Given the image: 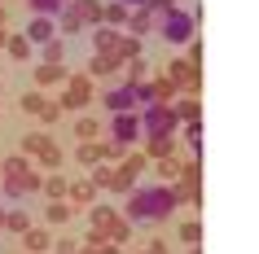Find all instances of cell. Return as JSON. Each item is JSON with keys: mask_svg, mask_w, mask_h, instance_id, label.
<instances>
[{"mask_svg": "<svg viewBox=\"0 0 259 254\" xmlns=\"http://www.w3.org/2000/svg\"><path fill=\"white\" fill-rule=\"evenodd\" d=\"M44 101H49L44 92H22V114H40Z\"/></svg>", "mask_w": 259, "mask_h": 254, "instance_id": "cell-36", "label": "cell"}, {"mask_svg": "<svg viewBox=\"0 0 259 254\" xmlns=\"http://www.w3.org/2000/svg\"><path fill=\"white\" fill-rule=\"evenodd\" d=\"M176 175H180V158L176 154H171V158H158V180H163V184H171Z\"/></svg>", "mask_w": 259, "mask_h": 254, "instance_id": "cell-32", "label": "cell"}, {"mask_svg": "<svg viewBox=\"0 0 259 254\" xmlns=\"http://www.w3.org/2000/svg\"><path fill=\"white\" fill-rule=\"evenodd\" d=\"M176 188L171 184H141V188H127V206H123V219L137 228H154L163 224V219H171L176 215Z\"/></svg>", "mask_w": 259, "mask_h": 254, "instance_id": "cell-1", "label": "cell"}, {"mask_svg": "<svg viewBox=\"0 0 259 254\" xmlns=\"http://www.w3.org/2000/svg\"><path fill=\"white\" fill-rule=\"evenodd\" d=\"M101 106H106L110 114H119V110H137V92H132V83L123 79V83H114V88H106V92H101Z\"/></svg>", "mask_w": 259, "mask_h": 254, "instance_id": "cell-8", "label": "cell"}, {"mask_svg": "<svg viewBox=\"0 0 259 254\" xmlns=\"http://www.w3.org/2000/svg\"><path fill=\"white\" fill-rule=\"evenodd\" d=\"M5 48H9V57H14V62H27L35 44H31L27 35H9V40H5Z\"/></svg>", "mask_w": 259, "mask_h": 254, "instance_id": "cell-28", "label": "cell"}, {"mask_svg": "<svg viewBox=\"0 0 259 254\" xmlns=\"http://www.w3.org/2000/svg\"><path fill=\"white\" fill-rule=\"evenodd\" d=\"M154 27H158V35H163L167 44H189V40H193V31H198V18L171 5V9H163V14L154 18Z\"/></svg>", "mask_w": 259, "mask_h": 254, "instance_id": "cell-4", "label": "cell"}, {"mask_svg": "<svg viewBox=\"0 0 259 254\" xmlns=\"http://www.w3.org/2000/svg\"><path fill=\"white\" fill-rule=\"evenodd\" d=\"M180 241H185V245H202V224H198V219L180 224Z\"/></svg>", "mask_w": 259, "mask_h": 254, "instance_id": "cell-33", "label": "cell"}, {"mask_svg": "<svg viewBox=\"0 0 259 254\" xmlns=\"http://www.w3.org/2000/svg\"><path fill=\"white\" fill-rule=\"evenodd\" d=\"M88 219H93V228H88V245H101V241L123 245V241L132 237V224H127L114 206H93V211H88Z\"/></svg>", "mask_w": 259, "mask_h": 254, "instance_id": "cell-2", "label": "cell"}, {"mask_svg": "<svg viewBox=\"0 0 259 254\" xmlns=\"http://www.w3.org/2000/svg\"><path fill=\"white\" fill-rule=\"evenodd\" d=\"M31 44H44V40H53L57 35V22L49 14H31V22H27V31H22Z\"/></svg>", "mask_w": 259, "mask_h": 254, "instance_id": "cell-9", "label": "cell"}, {"mask_svg": "<svg viewBox=\"0 0 259 254\" xmlns=\"http://www.w3.org/2000/svg\"><path fill=\"white\" fill-rule=\"evenodd\" d=\"M27 5H31V14H49V18H57L66 0H27Z\"/></svg>", "mask_w": 259, "mask_h": 254, "instance_id": "cell-34", "label": "cell"}, {"mask_svg": "<svg viewBox=\"0 0 259 254\" xmlns=\"http://www.w3.org/2000/svg\"><path fill=\"white\" fill-rule=\"evenodd\" d=\"M35 119H40V123H57V119H62V106H57V101H44V110L35 114Z\"/></svg>", "mask_w": 259, "mask_h": 254, "instance_id": "cell-39", "label": "cell"}, {"mask_svg": "<svg viewBox=\"0 0 259 254\" xmlns=\"http://www.w3.org/2000/svg\"><path fill=\"white\" fill-rule=\"evenodd\" d=\"M123 5H127V9H132V5H145V0H123Z\"/></svg>", "mask_w": 259, "mask_h": 254, "instance_id": "cell-44", "label": "cell"}, {"mask_svg": "<svg viewBox=\"0 0 259 254\" xmlns=\"http://www.w3.org/2000/svg\"><path fill=\"white\" fill-rule=\"evenodd\" d=\"M88 31H93V53H114L119 48V35H123L119 27H106L101 22V27H88Z\"/></svg>", "mask_w": 259, "mask_h": 254, "instance_id": "cell-12", "label": "cell"}, {"mask_svg": "<svg viewBox=\"0 0 259 254\" xmlns=\"http://www.w3.org/2000/svg\"><path fill=\"white\" fill-rule=\"evenodd\" d=\"M123 66H127V83L150 79V66H145V57H132V62H123Z\"/></svg>", "mask_w": 259, "mask_h": 254, "instance_id": "cell-35", "label": "cell"}, {"mask_svg": "<svg viewBox=\"0 0 259 254\" xmlns=\"http://www.w3.org/2000/svg\"><path fill=\"white\" fill-rule=\"evenodd\" d=\"M27 171H31V162L22 154H9V158L0 162V180H14V175H27Z\"/></svg>", "mask_w": 259, "mask_h": 254, "instance_id": "cell-21", "label": "cell"}, {"mask_svg": "<svg viewBox=\"0 0 259 254\" xmlns=\"http://www.w3.org/2000/svg\"><path fill=\"white\" fill-rule=\"evenodd\" d=\"M97 254H123V245H114V241H101V245H97Z\"/></svg>", "mask_w": 259, "mask_h": 254, "instance_id": "cell-43", "label": "cell"}, {"mask_svg": "<svg viewBox=\"0 0 259 254\" xmlns=\"http://www.w3.org/2000/svg\"><path fill=\"white\" fill-rule=\"evenodd\" d=\"M171 154H180L176 136H145V158H171Z\"/></svg>", "mask_w": 259, "mask_h": 254, "instance_id": "cell-13", "label": "cell"}, {"mask_svg": "<svg viewBox=\"0 0 259 254\" xmlns=\"http://www.w3.org/2000/svg\"><path fill=\"white\" fill-rule=\"evenodd\" d=\"M0 92H5V79H0Z\"/></svg>", "mask_w": 259, "mask_h": 254, "instance_id": "cell-48", "label": "cell"}, {"mask_svg": "<svg viewBox=\"0 0 259 254\" xmlns=\"http://www.w3.org/2000/svg\"><path fill=\"white\" fill-rule=\"evenodd\" d=\"M75 250H79V241H75V237H57V254H75Z\"/></svg>", "mask_w": 259, "mask_h": 254, "instance_id": "cell-40", "label": "cell"}, {"mask_svg": "<svg viewBox=\"0 0 259 254\" xmlns=\"http://www.w3.org/2000/svg\"><path fill=\"white\" fill-rule=\"evenodd\" d=\"M123 70V62L114 53H93L88 57V75H93V79H110V75H119Z\"/></svg>", "mask_w": 259, "mask_h": 254, "instance_id": "cell-10", "label": "cell"}, {"mask_svg": "<svg viewBox=\"0 0 259 254\" xmlns=\"http://www.w3.org/2000/svg\"><path fill=\"white\" fill-rule=\"evenodd\" d=\"M35 83H40V88L66 83V66H62V62H40V70H35Z\"/></svg>", "mask_w": 259, "mask_h": 254, "instance_id": "cell-15", "label": "cell"}, {"mask_svg": "<svg viewBox=\"0 0 259 254\" xmlns=\"http://www.w3.org/2000/svg\"><path fill=\"white\" fill-rule=\"evenodd\" d=\"M154 18H158V14H150L145 5H132V9H127V22H123V27H132V35H141V40H145V35L154 31Z\"/></svg>", "mask_w": 259, "mask_h": 254, "instance_id": "cell-11", "label": "cell"}, {"mask_svg": "<svg viewBox=\"0 0 259 254\" xmlns=\"http://www.w3.org/2000/svg\"><path fill=\"white\" fill-rule=\"evenodd\" d=\"M0 228H5V206H0Z\"/></svg>", "mask_w": 259, "mask_h": 254, "instance_id": "cell-46", "label": "cell"}, {"mask_svg": "<svg viewBox=\"0 0 259 254\" xmlns=\"http://www.w3.org/2000/svg\"><path fill=\"white\" fill-rule=\"evenodd\" d=\"M44 219H49L53 228H66V219H70V201H66V197L49 201V211H44Z\"/></svg>", "mask_w": 259, "mask_h": 254, "instance_id": "cell-22", "label": "cell"}, {"mask_svg": "<svg viewBox=\"0 0 259 254\" xmlns=\"http://www.w3.org/2000/svg\"><path fill=\"white\" fill-rule=\"evenodd\" d=\"M5 40H9V35H5V27H0V48H5Z\"/></svg>", "mask_w": 259, "mask_h": 254, "instance_id": "cell-45", "label": "cell"}, {"mask_svg": "<svg viewBox=\"0 0 259 254\" xmlns=\"http://www.w3.org/2000/svg\"><path fill=\"white\" fill-rule=\"evenodd\" d=\"M18 237H22V245H27L31 254H44V250H49V232H44V228H35V224H31L27 232H18Z\"/></svg>", "mask_w": 259, "mask_h": 254, "instance_id": "cell-19", "label": "cell"}, {"mask_svg": "<svg viewBox=\"0 0 259 254\" xmlns=\"http://www.w3.org/2000/svg\"><path fill=\"white\" fill-rule=\"evenodd\" d=\"M44 62H66V44H62V35H53V40H44Z\"/></svg>", "mask_w": 259, "mask_h": 254, "instance_id": "cell-31", "label": "cell"}, {"mask_svg": "<svg viewBox=\"0 0 259 254\" xmlns=\"http://www.w3.org/2000/svg\"><path fill=\"white\" fill-rule=\"evenodd\" d=\"M0 27H5V9H0Z\"/></svg>", "mask_w": 259, "mask_h": 254, "instance_id": "cell-47", "label": "cell"}, {"mask_svg": "<svg viewBox=\"0 0 259 254\" xmlns=\"http://www.w3.org/2000/svg\"><path fill=\"white\" fill-rule=\"evenodd\" d=\"M40 167H44V171H62V149H44V154H40Z\"/></svg>", "mask_w": 259, "mask_h": 254, "instance_id": "cell-38", "label": "cell"}, {"mask_svg": "<svg viewBox=\"0 0 259 254\" xmlns=\"http://www.w3.org/2000/svg\"><path fill=\"white\" fill-rule=\"evenodd\" d=\"M110 140L137 149V140H141V119H137V110H119V114L110 119Z\"/></svg>", "mask_w": 259, "mask_h": 254, "instance_id": "cell-7", "label": "cell"}, {"mask_svg": "<svg viewBox=\"0 0 259 254\" xmlns=\"http://www.w3.org/2000/svg\"><path fill=\"white\" fill-rule=\"evenodd\" d=\"M101 22H106V27H123V22H127V5H123V0L101 5Z\"/></svg>", "mask_w": 259, "mask_h": 254, "instance_id": "cell-20", "label": "cell"}, {"mask_svg": "<svg viewBox=\"0 0 259 254\" xmlns=\"http://www.w3.org/2000/svg\"><path fill=\"white\" fill-rule=\"evenodd\" d=\"M145 53V40H141V35H132V31H127V35H119V48H114V57H119V62H132V57H141Z\"/></svg>", "mask_w": 259, "mask_h": 254, "instance_id": "cell-16", "label": "cell"}, {"mask_svg": "<svg viewBox=\"0 0 259 254\" xmlns=\"http://www.w3.org/2000/svg\"><path fill=\"white\" fill-rule=\"evenodd\" d=\"M171 5H176V0H145V9H150V14H163V9H171Z\"/></svg>", "mask_w": 259, "mask_h": 254, "instance_id": "cell-42", "label": "cell"}, {"mask_svg": "<svg viewBox=\"0 0 259 254\" xmlns=\"http://www.w3.org/2000/svg\"><path fill=\"white\" fill-rule=\"evenodd\" d=\"M5 228H9V232H27V228H31V215L22 211V206H14V211H5Z\"/></svg>", "mask_w": 259, "mask_h": 254, "instance_id": "cell-29", "label": "cell"}, {"mask_svg": "<svg viewBox=\"0 0 259 254\" xmlns=\"http://www.w3.org/2000/svg\"><path fill=\"white\" fill-rule=\"evenodd\" d=\"M145 154H132V149H127V154H123L119 162H114V175H110V193H127V188L137 184L141 180V171H145Z\"/></svg>", "mask_w": 259, "mask_h": 254, "instance_id": "cell-5", "label": "cell"}, {"mask_svg": "<svg viewBox=\"0 0 259 254\" xmlns=\"http://www.w3.org/2000/svg\"><path fill=\"white\" fill-rule=\"evenodd\" d=\"M193 254H202V250H198V245H193Z\"/></svg>", "mask_w": 259, "mask_h": 254, "instance_id": "cell-49", "label": "cell"}, {"mask_svg": "<svg viewBox=\"0 0 259 254\" xmlns=\"http://www.w3.org/2000/svg\"><path fill=\"white\" fill-rule=\"evenodd\" d=\"M83 27H101V0H66Z\"/></svg>", "mask_w": 259, "mask_h": 254, "instance_id": "cell-14", "label": "cell"}, {"mask_svg": "<svg viewBox=\"0 0 259 254\" xmlns=\"http://www.w3.org/2000/svg\"><path fill=\"white\" fill-rule=\"evenodd\" d=\"M137 119H141V136H176V127H180L171 101H150V106H141Z\"/></svg>", "mask_w": 259, "mask_h": 254, "instance_id": "cell-3", "label": "cell"}, {"mask_svg": "<svg viewBox=\"0 0 259 254\" xmlns=\"http://www.w3.org/2000/svg\"><path fill=\"white\" fill-rule=\"evenodd\" d=\"M185 127V145H189V154H202V119H189L180 123Z\"/></svg>", "mask_w": 259, "mask_h": 254, "instance_id": "cell-24", "label": "cell"}, {"mask_svg": "<svg viewBox=\"0 0 259 254\" xmlns=\"http://www.w3.org/2000/svg\"><path fill=\"white\" fill-rule=\"evenodd\" d=\"M40 188L49 193V201L66 197V175H62V171H49V180H40Z\"/></svg>", "mask_w": 259, "mask_h": 254, "instance_id": "cell-25", "label": "cell"}, {"mask_svg": "<svg viewBox=\"0 0 259 254\" xmlns=\"http://www.w3.org/2000/svg\"><path fill=\"white\" fill-rule=\"evenodd\" d=\"M22 149H27V154H35V158H40L44 149H53V136H49V132H31V136H22Z\"/></svg>", "mask_w": 259, "mask_h": 254, "instance_id": "cell-27", "label": "cell"}, {"mask_svg": "<svg viewBox=\"0 0 259 254\" xmlns=\"http://www.w3.org/2000/svg\"><path fill=\"white\" fill-rule=\"evenodd\" d=\"M185 62H193V66H202V44L189 40V53H185Z\"/></svg>", "mask_w": 259, "mask_h": 254, "instance_id": "cell-41", "label": "cell"}, {"mask_svg": "<svg viewBox=\"0 0 259 254\" xmlns=\"http://www.w3.org/2000/svg\"><path fill=\"white\" fill-rule=\"evenodd\" d=\"M154 92H158V101H176V96H180V83H176V79H171V75L163 70V75L154 79Z\"/></svg>", "mask_w": 259, "mask_h": 254, "instance_id": "cell-26", "label": "cell"}, {"mask_svg": "<svg viewBox=\"0 0 259 254\" xmlns=\"http://www.w3.org/2000/svg\"><path fill=\"white\" fill-rule=\"evenodd\" d=\"M75 136H79V140H97V136H101V123H97L93 114H83V119L75 123Z\"/></svg>", "mask_w": 259, "mask_h": 254, "instance_id": "cell-30", "label": "cell"}, {"mask_svg": "<svg viewBox=\"0 0 259 254\" xmlns=\"http://www.w3.org/2000/svg\"><path fill=\"white\" fill-rule=\"evenodd\" d=\"M57 106H62V114L93 106V75H66V92H62Z\"/></svg>", "mask_w": 259, "mask_h": 254, "instance_id": "cell-6", "label": "cell"}, {"mask_svg": "<svg viewBox=\"0 0 259 254\" xmlns=\"http://www.w3.org/2000/svg\"><path fill=\"white\" fill-rule=\"evenodd\" d=\"M93 197H97V188L88 184V180H83V184H66V201L70 206H88Z\"/></svg>", "mask_w": 259, "mask_h": 254, "instance_id": "cell-23", "label": "cell"}, {"mask_svg": "<svg viewBox=\"0 0 259 254\" xmlns=\"http://www.w3.org/2000/svg\"><path fill=\"white\" fill-rule=\"evenodd\" d=\"M171 110H176V119H180V123L202 119V101H198V96H176V101H171Z\"/></svg>", "mask_w": 259, "mask_h": 254, "instance_id": "cell-17", "label": "cell"}, {"mask_svg": "<svg viewBox=\"0 0 259 254\" xmlns=\"http://www.w3.org/2000/svg\"><path fill=\"white\" fill-rule=\"evenodd\" d=\"M53 22H57V35H79V31H83V22L75 18V9H70V5H62V14H57Z\"/></svg>", "mask_w": 259, "mask_h": 254, "instance_id": "cell-18", "label": "cell"}, {"mask_svg": "<svg viewBox=\"0 0 259 254\" xmlns=\"http://www.w3.org/2000/svg\"><path fill=\"white\" fill-rule=\"evenodd\" d=\"M0 193H5V197H9V201L27 197V188H22V180H18V175H14V180H0Z\"/></svg>", "mask_w": 259, "mask_h": 254, "instance_id": "cell-37", "label": "cell"}, {"mask_svg": "<svg viewBox=\"0 0 259 254\" xmlns=\"http://www.w3.org/2000/svg\"><path fill=\"white\" fill-rule=\"evenodd\" d=\"M145 254H150V250H145Z\"/></svg>", "mask_w": 259, "mask_h": 254, "instance_id": "cell-50", "label": "cell"}]
</instances>
